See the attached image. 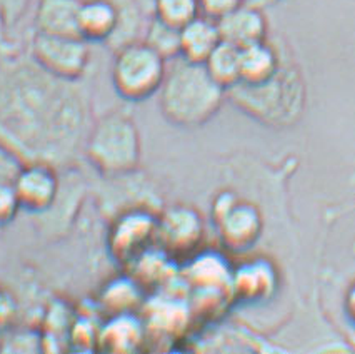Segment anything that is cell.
<instances>
[{"label":"cell","instance_id":"6da1fadb","mask_svg":"<svg viewBox=\"0 0 355 354\" xmlns=\"http://www.w3.org/2000/svg\"><path fill=\"white\" fill-rule=\"evenodd\" d=\"M94 119L82 81L52 76L28 52L0 56V144L24 162L73 164Z\"/></svg>","mask_w":355,"mask_h":354},{"label":"cell","instance_id":"7a4b0ae2","mask_svg":"<svg viewBox=\"0 0 355 354\" xmlns=\"http://www.w3.org/2000/svg\"><path fill=\"white\" fill-rule=\"evenodd\" d=\"M227 99L243 114L269 127H291L304 112L305 82L299 64L284 45L279 71L259 84L239 82L227 90Z\"/></svg>","mask_w":355,"mask_h":354},{"label":"cell","instance_id":"3957f363","mask_svg":"<svg viewBox=\"0 0 355 354\" xmlns=\"http://www.w3.org/2000/svg\"><path fill=\"white\" fill-rule=\"evenodd\" d=\"M227 99V90L214 81L204 64L182 57L171 60L159 90L160 112L177 127L193 129L216 117Z\"/></svg>","mask_w":355,"mask_h":354},{"label":"cell","instance_id":"277c9868","mask_svg":"<svg viewBox=\"0 0 355 354\" xmlns=\"http://www.w3.org/2000/svg\"><path fill=\"white\" fill-rule=\"evenodd\" d=\"M84 158L104 176L117 177L134 172L142 159V139L135 119L122 109L109 110L94 119Z\"/></svg>","mask_w":355,"mask_h":354},{"label":"cell","instance_id":"5b68a950","mask_svg":"<svg viewBox=\"0 0 355 354\" xmlns=\"http://www.w3.org/2000/svg\"><path fill=\"white\" fill-rule=\"evenodd\" d=\"M168 60L148 45L146 40H132L115 49L112 85L117 96L127 102H144L162 87Z\"/></svg>","mask_w":355,"mask_h":354},{"label":"cell","instance_id":"8992f818","mask_svg":"<svg viewBox=\"0 0 355 354\" xmlns=\"http://www.w3.org/2000/svg\"><path fill=\"white\" fill-rule=\"evenodd\" d=\"M212 219L222 246L232 253H245L262 236L263 219L259 208L235 192H218L212 204Z\"/></svg>","mask_w":355,"mask_h":354},{"label":"cell","instance_id":"52a82bcc","mask_svg":"<svg viewBox=\"0 0 355 354\" xmlns=\"http://www.w3.org/2000/svg\"><path fill=\"white\" fill-rule=\"evenodd\" d=\"M28 56L44 71L65 81H82L90 67V47L78 35H55L32 32Z\"/></svg>","mask_w":355,"mask_h":354},{"label":"cell","instance_id":"ba28073f","mask_svg":"<svg viewBox=\"0 0 355 354\" xmlns=\"http://www.w3.org/2000/svg\"><path fill=\"white\" fill-rule=\"evenodd\" d=\"M159 214L147 208H129L110 224L107 251L117 264L129 267L157 244Z\"/></svg>","mask_w":355,"mask_h":354},{"label":"cell","instance_id":"9c48e42d","mask_svg":"<svg viewBox=\"0 0 355 354\" xmlns=\"http://www.w3.org/2000/svg\"><path fill=\"white\" fill-rule=\"evenodd\" d=\"M204 234V219L191 205H171L159 214L157 248L172 259L193 256L202 246Z\"/></svg>","mask_w":355,"mask_h":354},{"label":"cell","instance_id":"30bf717a","mask_svg":"<svg viewBox=\"0 0 355 354\" xmlns=\"http://www.w3.org/2000/svg\"><path fill=\"white\" fill-rule=\"evenodd\" d=\"M20 208L28 212L44 214L55 205L60 194L57 167L47 162H26L14 180Z\"/></svg>","mask_w":355,"mask_h":354},{"label":"cell","instance_id":"8fae6325","mask_svg":"<svg viewBox=\"0 0 355 354\" xmlns=\"http://www.w3.org/2000/svg\"><path fill=\"white\" fill-rule=\"evenodd\" d=\"M217 24L222 40L237 45L239 49L269 39V22L266 14L262 7L252 2H245L239 9L217 20Z\"/></svg>","mask_w":355,"mask_h":354},{"label":"cell","instance_id":"7c38bea8","mask_svg":"<svg viewBox=\"0 0 355 354\" xmlns=\"http://www.w3.org/2000/svg\"><path fill=\"white\" fill-rule=\"evenodd\" d=\"M122 6L117 0H82L78 35L89 44H109L121 24Z\"/></svg>","mask_w":355,"mask_h":354},{"label":"cell","instance_id":"4fadbf2b","mask_svg":"<svg viewBox=\"0 0 355 354\" xmlns=\"http://www.w3.org/2000/svg\"><path fill=\"white\" fill-rule=\"evenodd\" d=\"M284 45L266 39L241 49V82L259 84L279 71L282 64Z\"/></svg>","mask_w":355,"mask_h":354},{"label":"cell","instance_id":"5bb4252c","mask_svg":"<svg viewBox=\"0 0 355 354\" xmlns=\"http://www.w3.org/2000/svg\"><path fill=\"white\" fill-rule=\"evenodd\" d=\"M80 6L82 0H39L34 14V31L55 35H78Z\"/></svg>","mask_w":355,"mask_h":354},{"label":"cell","instance_id":"9a60e30c","mask_svg":"<svg viewBox=\"0 0 355 354\" xmlns=\"http://www.w3.org/2000/svg\"><path fill=\"white\" fill-rule=\"evenodd\" d=\"M222 42L217 20L199 15L180 28V57L197 64H205L209 56Z\"/></svg>","mask_w":355,"mask_h":354},{"label":"cell","instance_id":"2e32d148","mask_svg":"<svg viewBox=\"0 0 355 354\" xmlns=\"http://www.w3.org/2000/svg\"><path fill=\"white\" fill-rule=\"evenodd\" d=\"M146 337L142 321L135 312H121L109 316L107 323L97 332V341L107 351L129 353L135 351Z\"/></svg>","mask_w":355,"mask_h":354},{"label":"cell","instance_id":"e0dca14e","mask_svg":"<svg viewBox=\"0 0 355 354\" xmlns=\"http://www.w3.org/2000/svg\"><path fill=\"white\" fill-rule=\"evenodd\" d=\"M272 284H274L272 267L267 262H262V259L241 266L232 278L235 294L243 299L262 298L272 289Z\"/></svg>","mask_w":355,"mask_h":354},{"label":"cell","instance_id":"ac0fdd59","mask_svg":"<svg viewBox=\"0 0 355 354\" xmlns=\"http://www.w3.org/2000/svg\"><path fill=\"white\" fill-rule=\"evenodd\" d=\"M204 65L214 81L225 90L241 82V49L237 45L222 40Z\"/></svg>","mask_w":355,"mask_h":354},{"label":"cell","instance_id":"d6986e66","mask_svg":"<svg viewBox=\"0 0 355 354\" xmlns=\"http://www.w3.org/2000/svg\"><path fill=\"white\" fill-rule=\"evenodd\" d=\"M142 284L135 278H119L110 281L101 292V304L109 312L107 316L121 314V312H134L139 306Z\"/></svg>","mask_w":355,"mask_h":354},{"label":"cell","instance_id":"ffe728a7","mask_svg":"<svg viewBox=\"0 0 355 354\" xmlns=\"http://www.w3.org/2000/svg\"><path fill=\"white\" fill-rule=\"evenodd\" d=\"M144 40L157 51L165 60L180 57V28H175L152 15Z\"/></svg>","mask_w":355,"mask_h":354},{"label":"cell","instance_id":"44dd1931","mask_svg":"<svg viewBox=\"0 0 355 354\" xmlns=\"http://www.w3.org/2000/svg\"><path fill=\"white\" fill-rule=\"evenodd\" d=\"M200 15L199 0H154V17L182 28Z\"/></svg>","mask_w":355,"mask_h":354},{"label":"cell","instance_id":"7402d4cb","mask_svg":"<svg viewBox=\"0 0 355 354\" xmlns=\"http://www.w3.org/2000/svg\"><path fill=\"white\" fill-rule=\"evenodd\" d=\"M20 201L14 180H0V226L9 224L17 216Z\"/></svg>","mask_w":355,"mask_h":354},{"label":"cell","instance_id":"603a6c76","mask_svg":"<svg viewBox=\"0 0 355 354\" xmlns=\"http://www.w3.org/2000/svg\"><path fill=\"white\" fill-rule=\"evenodd\" d=\"M245 2L247 0H199L200 14L214 20H220Z\"/></svg>","mask_w":355,"mask_h":354},{"label":"cell","instance_id":"cb8c5ba5","mask_svg":"<svg viewBox=\"0 0 355 354\" xmlns=\"http://www.w3.org/2000/svg\"><path fill=\"white\" fill-rule=\"evenodd\" d=\"M344 307L347 312V318H349L350 323L355 326V281L350 284L349 289H347V292H345Z\"/></svg>","mask_w":355,"mask_h":354},{"label":"cell","instance_id":"d4e9b609","mask_svg":"<svg viewBox=\"0 0 355 354\" xmlns=\"http://www.w3.org/2000/svg\"><path fill=\"white\" fill-rule=\"evenodd\" d=\"M354 211H355V203L345 204L344 208H337L336 211L332 212V216L334 217H338V216H342V214H349V212H354Z\"/></svg>","mask_w":355,"mask_h":354},{"label":"cell","instance_id":"484cf974","mask_svg":"<svg viewBox=\"0 0 355 354\" xmlns=\"http://www.w3.org/2000/svg\"><path fill=\"white\" fill-rule=\"evenodd\" d=\"M247 2H252V3H255V6H266V3H269V0H247Z\"/></svg>","mask_w":355,"mask_h":354},{"label":"cell","instance_id":"4316f807","mask_svg":"<svg viewBox=\"0 0 355 354\" xmlns=\"http://www.w3.org/2000/svg\"><path fill=\"white\" fill-rule=\"evenodd\" d=\"M269 2H277V0H269Z\"/></svg>","mask_w":355,"mask_h":354}]
</instances>
